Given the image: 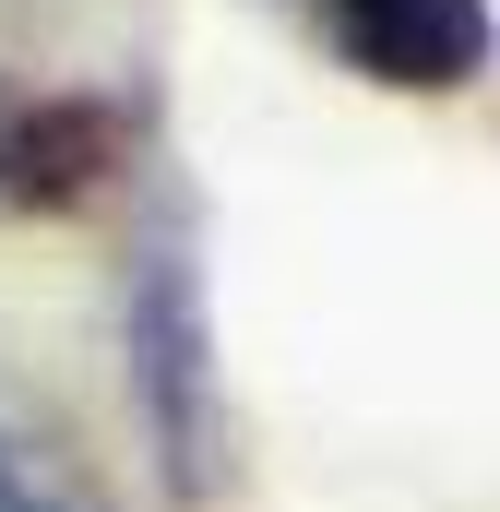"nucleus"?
<instances>
[{
  "label": "nucleus",
  "instance_id": "20e7f679",
  "mask_svg": "<svg viewBox=\"0 0 500 512\" xmlns=\"http://www.w3.org/2000/svg\"><path fill=\"white\" fill-rule=\"evenodd\" d=\"M0 512H96V501H72V489H60L24 441H0Z\"/></svg>",
  "mask_w": 500,
  "mask_h": 512
},
{
  "label": "nucleus",
  "instance_id": "f257e3e1",
  "mask_svg": "<svg viewBox=\"0 0 500 512\" xmlns=\"http://www.w3.org/2000/svg\"><path fill=\"white\" fill-rule=\"evenodd\" d=\"M346 84L381 96H465L500 60V12L489 0H274Z\"/></svg>",
  "mask_w": 500,
  "mask_h": 512
},
{
  "label": "nucleus",
  "instance_id": "f03ea898",
  "mask_svg": "<svg viewBox=\"0 0 500 512\" xmlns=\"http://www.w3.org/2000/svg\"><path fill=\"white\" fill-rule=\"evenodd\" d=\"M131 382H143V417H155L167 489L191 501L215 477V370H203V286H191L179 251H143V274H131Z\"/></svg>",
  "mask_w": 500,
  "mask_h": 512
},
{
  "label": "nucleus",
  "instance_id": "7ed1b4c3",
  "mask_svg": "<svg viewBox=\"0 0 500 512\" xmlns=\"http://www.w3.org/2000/svg\"><path fill=\"white\" fill-rule=\"evenodd\" d=\"M143 108L131 96H48L0 72V215H72L96 203V179L131 155Z\"/></svg>",
  "mask_w": 500,
  "mask_h": 512
}]
</instances>
